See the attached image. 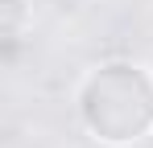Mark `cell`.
<instances>
[{"label":"cell","instance_id":"2","mask_svg":"<svg viewBox=\"0 0 153 148\" xmlns=\"http://www.w3.org/2000/svg\"><path fill=\"white\" fill-rule=\"evenodd\" d=\"M0 12H4V53L13 58L17 45H21V37H25L29 29H33V4L29 0H0Z\"/></svg>","mask_w":153,"mask_h":148},{"label":"cell","instance_id":"1","mask_svg":"<svg viewBox=\"0 0 153 148\" xmlns=\"http://www.w3.org/2000/svg\"><path fill=\"white\" fill-rule=\"evenodd\" d=\"M153 99V70L137 62H108L83 78L79 91V115L87 123L91 140L108 148H128L145 140L153 132V115L145 111H128L124 103H145Z\"/></svg>","mask_w":153,"mask_h":148}]
</instances>
